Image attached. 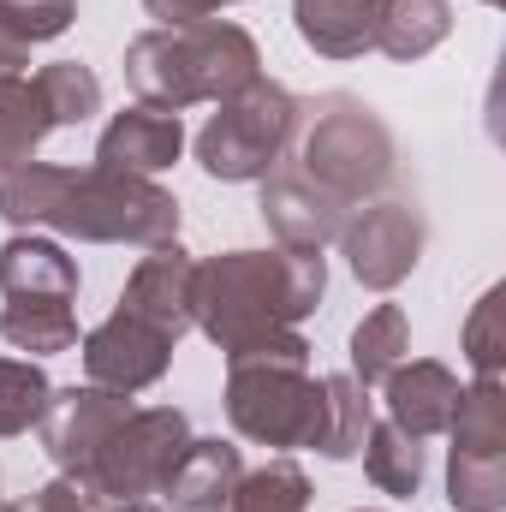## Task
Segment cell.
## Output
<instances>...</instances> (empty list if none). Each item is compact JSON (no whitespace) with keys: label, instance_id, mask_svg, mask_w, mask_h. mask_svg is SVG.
Segmentation results:
<instances>
[{"label":"cell","instance_id":"6da1fadb","mask_svg":"<svg viewBox=\"0 0 506 512\" xmlns=\"http://www.w3.org/2000/svg\"><path fill=\"white\" fill-rule=\"evenodd\" d=\"M0 215L12 227H54L66 239H90V245L161 251L179 239V203L155 179L108 173V167L24 161V167L0 173Z\"/></svg>","mask_w":506,"mask_h":512},{"label":"cell","instance_id":"7a4b0ae2","mask_svg":"<svg viewBox=\"0 0 506 512\" xmlns=\"http://www.w3.org/2000/svg\"><path fill=\"white\" fill-rule=\"evenodd\" d=\"M328 292L322 251H227L191 268V328L221 352H239L262 334L298 328Z\"/></svg>","mask_w":506,"mask_h":512},{"label":"cell","instance_id":"3957f363","mask_svg":"<svg viewBox=\"0 0 506 512\" xmlns=\"http://www.w3.org/2000/svg\"><path fill=\"white\" fill-rule=\"evenodd\" d=\"M256 78H262V54L251 30L227 18L155 24L126 48V84L143 108H161V114H185L191 102H227Z\"/></svg>","mask_w":506,"mask_h":512},{"label":"cell","instance_id":"277c9868","mask_svg":"<svg viewBox=\"0 0 506 512\" xmlns=\"http://www.w3.org/2000/svg\"><path fill=\"white\" fill-rule=\"evenodd\" d=\"M316 197H328L340 215H352L358 203L381 197L393 185V131L381 126V114L370 102L334 90L322 102H304L298 108V131H292V149L280 155Z\"/></svg>","mask_w":506,"mask_h":512},{"label":"cell","instance_id":"5b68a950","mask_svg":"<svg viewBox=\"0 0 506 512\" xmlns=\"http://www.w3.org/2000/svg\"><path fill=\"white\" fill-rule=\"evenodd\" d=\"M322 376H310V340L298 328L262 334L227 352V417L256 447H310Z\"/></svg>","mask_w":506,"mask_h":512},{"label":"cell","instance_id":"8992f818","mask_svg":"<svg viewBox=\"0 0 506 512\" xmlns=\"http://www.w3.org/2000/svg\"><path fill=\"white\" fill-rule=\"evenodd\" d=\"M298 96L274 78H256L239 96L221 102V114L197 131V161L209 179L221 185H251L268 179L280 167V155L292 149V131H298Z\"/></svg>","mask_w":506,"mask_h":512},{"label":"cell","instance_id":"52a82bcc","mask_svg":"<svg viewBox=\"0 0 506 512\" xmlns=\"http://www.w3.org/2000/svg\"><path fill=\"white\" fill-rule=\"evenodd\" d=\"M191 447V423L179 405H131L126 423L102 441L96 465L84 477H72L96 507H126V501H143V495H161L167 471L179 465V453Z\"/></svg>","mask_w":506,"mask_h":512},{"label":"cell","instance_id":"ba28073f","mask_svg":"<svg viewBox=\"0 0 506 512\" xmlns=\"http://www.w3.org/2000/svg\"><path fill=\"white\" fill-rule=\"evenodd\" d=\"M447 435H453V459H447V501H453V512H501L506 507L501 376H477L459 393V411H453Z\"/></svg>","mask_w":506,"mask_h":512},{"label":"cell","instance_id":"9c48e42d","mask_svg":"<svg viewBox=\"0 0 506 512\" xmlns=\"http://www.w3.org/2000/svg\"><path fill=\"white\" fill-rule=\"evenodd\" d=\"M423 239H429L423 209H417L411 197H399V191L358 203V209L346 215V227H340L346 262H352V274H358L370 292H393V286L417 268Z\"/></svg>","mask_w":506,"mask_h":512},{"label":"cell","instance_id":"30bf717a","mask_svg":"<svg viewBox=\"0 0 506 512\" xmlns=\"http://www.w3.org/2000/svg\"><path fill=\"white\" fill-rule=\"evenodd\" d=\"M131 393H114V387H54L48 393V411H42V447L48 459L66 471V477H84L102 453V441L126 423Z\"/></svg>","mask_w":506,"mask_h":512},{"label":"cell","instance_id":"8fae6325","mask_svg":"<svg viewBox=\"0 0 506 512\" xmlns=\"http://www.w3.org/2000/svg\"><path fill=\"white\" fill-rule=\"evenodd\" d=\"M173 364V340L149 322H137L131 310H114L102 328L84 334V370L96 387H114V393H143L167 376Z\"/></svg>","mask_w":506,"mask_h":512},{"label":"cell","instance_id":"7c38bea8","mask_svg":"<svg viewBox=\"0 0 506 512\" xmlns=\"http://www.w3.org/2000/svg\"><path fill=\"white\" fill-rule=\"evenodd\" d=\"M191 268H197V262L179 251V239L161 245V251H149L131 268L126 292H120V310H131V316L149 322V328H161V334L179 346L185 328H191Z\"/></svg>","mask_w":506,"mask_h":512},{"label":"cell","instance_id":"4fadbf2b","mask_svg":"<svg viewBox=\"0 0 506 512\" xmlns=\"http://www.w3.org/2000/svg\"><path fill=\"white\" fill-rule=\"evenodd\" d=\"M387 423L393 429H405L411 441H429V435H447V423H453V411H459V376L447 370V364H435V358H405L393 376H387Z\"/></svg>","mask_w":506,"mask_h":512},{"label":"cell","instance_id":"5bb4252c","mask_svg":"<svg viewBox=\"0 0 506 512\" xmlns=\"http://www.w3.org/2000/svg\"><path fill=\"white\" fill-rule=\"evenodd\" d=\"M179 149H185V126H179V114H161V108H143V102H137V108H126V114L108 120L102 143H96V167L149 179V173L173 167Z\"/></svg>","mask_w":506,"mask_h":512},{"label":"cell","instance_id":"9a60e30c","mask_svg":"<svg viewBox=\"0 0 506 512\" xmlns=\"http://www.w3.org/2000/svg\"><path fill=\"white\" fill-rule=\"evenodd\" d=\"M262 221H268V233H274L286 251H322V245L340 239V227H346V215H340L328 197H316L286 161L262 179Z\"/></svg>","mask_w":506,"mask_h":512},{"label":"cell","instance_id":"2e32d148","mask_svg":"<svg viewBox=\"0 0 506 512\" xmlns=\"http://www.w3.org/2000/svg\"><path fill=\"white\" fill-rule=\"evenodd\" d=\"M239 477H245V459H239L233 441H221V435L215 441H197L191 435V447L179 453V465L161 483V501L173 512H227Z\"/></svg>","mask_w":506,"mask_h":512},{"label":"cell","instance_id":"e0dca14e","mask_svg":"<svg viewBox=\"0 0 506 512\" xmlns=\"http://www.w3.org/2000/svg\"><path fill=\"white\" fill-rule=\"evenodd\" d=\"M0 292H6V304H72L78 298V262L54 239L18 233L0 245Z\"/></svg>","mask_w":506,"mask_h":512},{"label":"cell","instance_id":"ac0fdd59","mask_svg":"<svg viewBox=\"0 0 506 512\" xmlns=\"http://www.w3.org/2000/svg\"><path fill=\"white\" fill-rule=\"evenodd\" d=\"M376 12L381 0H292L298 36L328 60H358L376 48Z\"/></svg>","mask_w":506,"mask_h":512},{"label":"cell","instance_id":"d6986e66","mask_svg":"<svg viewBox=\"0 0 506 512\" xmlns=\"http://www.w3.org/2000/svg\"><path fill=\"white\" fill-rule=\"evenodd\" d=\"M453 30V6L447 0H381L376 12V48L387 60H423L429 48H441Z\"/></svg>","mask_w":506,"mask_h":512},{"label":"cell","instance_id":"ffe728a7","mask_svg":"<svg viewBox=\"0 0 506 512\" xmlns=\"http://www.w3.org/2000/svg\"><path fill=\"white\" fill-rule=\"evenodd\" d=\"M54 126H60V120H54L42 84H36V78H6V84H0V173L24 167V161L36 155V143Z\"/></svg>","mask_w":506,"mask_h":512},{"label":"cell","instance_id":"44dd1931","mask_svg":"<svg viewBox=\"0 0 506 512\" xmlns=\"http://www.w3.org/2000/svg\"><path fill=\"white\" fill-rule=\"evenodd\" d=\"M411 358V322L399 304H376L358 328H352V382L381 387L399 364Z\"/></svg>","mask_w":506,"mask_h":512},{"label":"cell","instance_id":"7402d4cb","mask_svg":"<svg viewBox=\"0 0 506 512\" xmlns=\"http://www.w3.org/2000/svg\"><path fill=\"white\" fill-rule=\"evenodd\" d=\"M370 435V387L352 376H322V411H316V453L322 459H352Z\"/></svg>","mask_w":506,"mask_h":512},{"label":"cell","instance_id":"603a6c76","mask_svg":"<svg viewBox=\"0 0 506 512\" xmlns=\"http://www.w3.org/2000/svg\"><path fill=\"white\" fill-rule=\"evenodd\" d=\"M358 453H364V471H370V483H376L381 495L405 501V495L423 489V441H411L405 429H393V423H370V435H364Z\"/></svg>","mask_w":506,"mask_h":512},{"label":"cell","instance_id":"cb8c5ba5","mask_svg":"<svg viewBox=\"0 0 506 512\" xmlns=\"http://www.w3.org/2000/svg\"><path fill=\"white\" fill-rule=\"evenodd\" d=\"M0 334H6V346H18L30 358H54V352L78 346V316H72V304H6Z\"/></svg>","mask_w":506,"mask_h":512},{"label":"cell","instance_id":"d4e9b609","mask_svg":"<svg viewBox=\"0 0 506 512\" xmlns=\"http://www.w3.org/2000/svg\"><path fill=\"white\" fill-rule=\"evenodd\" d=\"M310 507V477L292 459H268L262 471H245L227 512H304Z\"/></svg>","mask_w":506,"mask_h":512},{"label":"cell","instance_id":"484cf974","mask_svg":"<svg viewBox=\"0 0 506 512\" xmlns=\"http://www.w3.org/2000/svg\"><path fill=\"white\" fill-rule=\"evenodd\" d=\"M54 382L42 376L36 358H0V435H24L42 423Z\"/></svg>","mask_w":506,"mask_h":512},{"label":"cell","instance_id":"4316f807","mask_svg":"<svg viewBox=\"0 0 506 512\" xmlns=\"http://www.w3.org/2000/svg\"><path fill=\"white\" fill-rule=\"evenodd\" d=\"M36 84H42V96H48V108H54L60 126H78V120L102 114V78H96L90 66H78V60H54V66H42Z\"/></svg>","mask_w":506,"mask_h":512},{"label":"cell","instance_id":"83f0119b","mask_svg":"<svg viewBox=\"0 0 506 512\" xmlns=\"http://www.w3.org/2000/svg\"><path fill=\"white\" fill-rule=\"evenodd\" d=\"M0 12H6V18H12V30L36 48V42H54V36H66V30H72L78 0H0Z\"/></svg>","mask_w":506,"mask_h":512},{"label":"cell","instance_id":"f1b7e54d","mask_svg":"<svg viewBox=\"0 0 506 512\" xmlns=\"http://www.w3.org/2000/svg\"><path fill=\"white\" fill-rule=\"evenodd\" d=\"M465 352H471V364H477V376H501V286H489L483 298H477V310H471V328H465Z\"/></svg>","mask_w":506,"mask_h":512},{"label":"cell","instance_id":"f546056e","mask_svg":"<svg viewBox=\"0 0 506 512\" xmlns=\"http://www.w3.org/2000/svg\"><path fill=\"white\" fill-rule=\"evenodd\" d=\"M221 6H233V0H143V12L161 24H197V18H215Z\"/></svg>","mask_w":506,"mask_h":512},{"label":"cell","instance_id":"4dcf8cb0","mask_svg":"<svg viewBox=\"0 0 506 512\" xmlns=\"http://www.w3.org/2000/svg\"><path fill=\"white\" fill-rule=\"evenodd\" d=\"M24 66H30V42L12 30V18L0 12V84L6 78H24Z\"/></svg>","mask_w":506,"mask_h":512},{"label":"cell","instance_id":"1f68e13d","mask_svg":"<svg viewBox=\"0 0 506 512\" xmlns=\"http://www.w3.org/2000/svg\"><path fill=\"white\" fill-rule=\"evenodd\" d=\"M102 512H155V507H143V501H126V507H102Z\"/></svg>","mask_w":506,"mask_h":512}]
</instances>
